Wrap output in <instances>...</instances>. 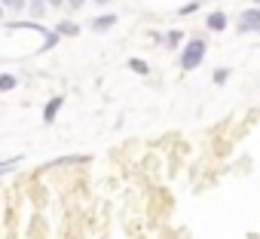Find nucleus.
<instances>
[{
    "label": "nucleus",
    "instance_id": "16",
    "mask_svg": "<svg viewBox=\"0 0 260 239\" xmlns=\"http://www.w3.org/2000/svg\"><path fill=\"white\" fill-rule=\"evenodd\" d=\"M49 4H52V7H61V4H64V0H49Z\"/></svg>",
    "mask_w": 260,
    "mask_h": 239
},
{
    "label": "nucleus",
    "instance_id": "4",
    "mask_svg": "<svg viewBox=\"0 0 260 239\" xmlns=\"http://www.w3.org/2000/svg\"><path fill=\"white\" fill-rule=\"evenodd\" d=\"M208 28H211V31H223V28H226V16H223V13H211V16H208Z\"/></svg>",
    "mask_w": 260,
    "mask_h": 239
},
{
    "label": "nucleus",
    "instance_id": "13",
    "mask_svg": "<svg viewBox=\"0 0 260 239\" xmlns=\"http://www.w3.org/2000/svg\"><path fill=\"white\" fill-rule=\"evenodd\" d=\"M193 10H199V0H193V4H187V7H181L178 13H181V16H190Z\"/></svg>",
    "mask_w": 260,
    "mask_h": 239
},
{
    "label": "nucleus",
    "instance_id": "7",
    "mask_svg": "<svg viewBox=\"0 0 260 239\" xmlns=\"http://www.w3.org/2000/svg\"><path fill=\"white\" fill-rule=\"evenodd\" d=\"M181 37H184L181 31H169V34H166V46H172V49H175V46L181 43Z\"/></svg>",
    "mask_w": 260,
    "mask_h": 239
},
{
    "label": "nucleus",
    "instance_id": "9",
    "mask_svg": "<svg viewBox=\"0 0 260 239\" xmlns=\"http://www.w3.org/2000/svg\"><path fill=\"white\" fill-rule=\"evenodd\" d=\"M19 160H25V157H13V160H4V163H0V175H4V172H10V169H16V166H19Z\"/></svg>",
    "mask_w": 260,
    "mask_h": 239
},
{
    "label": "nucleus",
    "instance_id": "3",
    "mask_svg": "<svg viewBox=\"0 0 260 239\" xmlns=\"http://www.w3.org/2000/svg\"><path fill=\"white\" fill-rule=\"evenodd\" d=\"M113 25H116V16H113V13H110V16H101V19L92 22L95 31H107V28H113Z\"/></svg>",
    "mask_w": 260,
    "mask_h": 239
},
{
    "label": "nucleus",
    "instance_id": "19",
    "mask_svg": "<svg viewBox=\"0 0 260 239\" xmlns=\"http://www.w3.org/2000/svg\"><path fill=\"white\" fill-rule=\"evenodd\" d=\"M254 4H260V0H254Z\"/></svg>",
    "mask_w": 260,
    "mask_h": 239
},
{
    "label": "nucleus",
    "instance_id": "6",
    "mask_svg": "<svg viewBox=\"0 0 260 239\" xmlns=\"http://www.w3.org/2000/svg\"><path fill=\"white\" fill-rule=\"evenodd\" d=\"M55 31H58V34H68V37H74V34H80V28H77L74 22H61V25H58Z\"/></svg>",
    "mask_w": 260,
    "mask_h": 239
},
{
    "label": "nucleus",
    "instance_id": "1",
    "mask_svg": "<svg viewBox=\"0 0 260 239\" xmlns=\"http://www.w3.org/2000/svg\"><path fill=\"white\" fill-rule=\"evenodd\" d=\"M202 55H205V40H190V43H187V49H184V55H181V65H184V71H193V68H199Z\"/></svg>",
    "mask_w": 260,
    "mask_h": 239
},
{
    "label": "nucleus",
    "instance_id": "5",
    "mask_svg": "<svg viewBox=\"0 0 260 239\" xmlns=\"http://www.w3.org/2000/svg\"><path fill=\"white\" fill-rule=\"evenodd\" d=\"M58 107H61V98H52V101L46 104V110H43V120H46V123H52V120H55Z\"/></svg>",
    "mask_w": 260,
    "mask_h": 239
},
{
    "label": "nucleus",
    "instance_id": "2",
    "mask_svg": "<svg viewBox=\"0 0 260 239\" xmlns=\"http://www.w3.org/2000/svg\"><path fill=\"white\" fill-rule=\"evenodd\" d=\"M245 31H260V10H245L239 16V34Z\"/></svg>",
    "mask_w": 260,
    "mask_h": 239
},
{
    "label": "nucleus",
    "instance_id": "11",
    "mask_svg": "<svg viewBox=\"0 0 260 239\" xmlns=\"http://www.w3.org/2000/svg\"><path fill=\"white\" fill-rule=\"evenodd\" d=\"M128 68H132V71H138V74H147V65H144L141 58H132V62H128Z\"/></svg>",
    "mask_w": 260,
    "mask_h": 239
},
{
    "label": "nucleus",
    "instance_id": "12",
    "mask_svg": "<svg viewBox=\"0 0 260 239\" xmlns=\"http://www.w3.org/2000/svg\"><path fill=\"white\" fill-rule=\"evenodd\" d=\"M13 86H16V77H10V74L0 77V89H13Z\"/></svg>",
    "mask_w": 260,
    "mask_h": 239
},
{
    "label": "nucleus",
    "instance_id": "14",
    "mask_svg": "<svg viewBox=\"0 0 260 239\" xmlns=\"http://www.w3.org/2000/svg\"><path fill=\"white\" fill-rule=\"evenodd\" d=\"M226 77H230V71H226V68H220V71H214V83H223Z\"/></svg>",
    "mask_w": 260,
    "mask_h": 239
},
{
    "label": "nucleus",
    "instance_id": "17",
    "mask_svg": "<svg viewBox=\"0 0 260 239\" xmlns=\"http://www.w3.org/2000/svg\"><path fill=\"white\" fill-rule=\"evenodd\" d=\"M95 4H107V0H95Z\"/></svg>",
    "mask_w": 260,
    "mask_h": 239
},
{
    "label": "nucleus",
    "instance_id": "10",
    "mask_svg": "<svg viewBox=\"0 0 260 239\" xmlns=\"http://www.w3.org/2000/svg\"><path fill=\"white\" fill-rule=\"evenodd\" d=\"M0 4H4V7H10V10H25V0H0Z\"/></svg>",
    "mask_w": 260,
    "mask_h": 239
},
{
    "label": "nucleus",
    "instance_id": "15",
    "mask_svg": "<svg viewBox=\"0 0 260 239\" xmlns=\"http://www.w3.org/2000/svg\"><path fill=\"white\" fill-rule=\"evenodd\" d=\"M68 4H71V7H74V10H80V7H83V4H86V0H68Z\"/></svg>",
    "mask_w": 260,
    "mask_h": 239
},
{
    "label": "nucleus",
    "instance_id": "8",
    "mask_svg": "<svg viewBox=\"0 0 260 239\" xmlns=\"http://www.w3.org/2000/svg\"><path fill=\"white\" fill-rule=\"evenodd\" d=\"M46 4H49V0H31V13L34 16H43L46 13Z\"/></svg>",
    "mask_w": 260,
    "mask_h": 239
},
{
    "label": "nucleus",
    "instance_id": "18",
    "mask_svg": "<svg viewBox=\"0 0 260 239\" xmlns=\"http://www.w3.org/2000/svg\"><path fill=\"white\" fill-rule=\"evenodd\" d=\"M0 19H4V10H0Z\"/></svg>",
    "mask_w": 260,
    "mask_h": 239
}]
</instances>
